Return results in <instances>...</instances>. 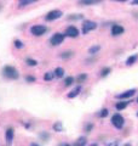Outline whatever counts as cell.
I'll list each match as a JSON object with an SVG mask.
<instances>
[{
  "mask_svg": "<svg viewBox=\"0 0 138 146\" xmlns=\"http://www.w3.org/2000/svg\"><path fill=\"white\" fill-rule=\"evenodd\" d=\"M3 76L7 79L15 80V79H18L20 73H18V71L13 66H5L3 68Z\"/></svg>",
  "mask_w": 138,
  "mask_h": 146,
  "instance_id": "1",
  "label": "cell"
},
{
  "mask_svg": "<svg viewBox=\"0 0 138 146\" xmlns=\"http://www.w3.org/2000/svg\"><path fill=\"white\" fill-rule=\"evenodd\" d=\"M112 124L116 128V129H122V127L125 125V118H124L120 113H115L112 117Z\"/></svg>",
  "mask_w": 138,
  "mask_h": 146,
  "instance_id": "2",
  "label": "cell"
},
{
  "mask_svg": "<svg viewBox=\"0 0 138 146\" xmlns=\"http://www.w3.org/2000/svg\"><path fill=\"white\" fill-rule=\"evenodd\" d=\"M47 32V27L44 26V25H35V26H32L30 27V33L35 35V36H40L45 34Z\"/></svg>",
  "mask_w": 138,
  "mask_h": 146,
  "instance_id": "3",
  "label": "cell"
},
{
  "mask_svg": "<svg viewBox=\"0 0 138 146\" xmlns=\"http://www.w3.org/2000/svg\"><path fill=\"white\" fill-rule=\"evenodd\" d=\"M97 28V23L91 20H84L82 22V34H87L89 32Z\"/></svg>",
  "mask_w": 138,
  "mask_h": 146,
  "instance_id": "4",
  "label": "cell"
},
{
  "mask_svg": "<svg viewBox=\"0 0 138 146\" xmlns=\"http://www.w3.org/2000/svg\"><path fill=\"white\" fill-rule=\"evenodd\" d=\"M64 38H66V34H63V33H55L51 38H50V44L53 45V46L61 45L63 43Z\"/></svg>",
  "mask_w": 138,
  "mask_h": 146,
  "instance_id": "5",
  "label": "cell"
},
{
  "mask_svg": "<svg viewBox=\"0 0 138 146\" xmlns=\"http://www.w3.org/2000/svg\"><path fill=\"white\" fill-rule=\"evenodd\" d=\"M62 16H63V12L61 10H52V11H50V12L46 13L45 20L49 21V22H51V21H55V20H58V18H61Z\"/></svg>",
  "mask_w": 138,
  "mask_h": 146,
  "instance_id": "6",
  "label": "cell"
},
{
  "mask_svg": "<svg viewBox=\"0 0 138 146\" xmlns=\"http://www.w3.org/2000/svg\"><path fill=\"white\" fill-rule=\"evenodd\" d=\"M135 93H136V89H130V90H126V91H124V93H121V94H118L116 96V99H119V100H126V99H131L133 95H135Z\"/></svg>",
  "mask_w": 138,
  "mask_h": 146,
  "instance_id": "7",
  "label": "cell"
},
{
  "mask_svg": "<svg viewBox=\"0 0 138 146\" xmlns=\"http://www.w3.org/2000/svg\"><path fill=\"white\" fill-rule=\"evenodd\" d=\"M78 35H79V29H78L75 26H69L66 29V36H69V38H76Z\"/></svg>",
  "mask_w": 138,
  "mask_h": 146,
  "instance_id": "8",
  "label": "cell"
},
{
  "mask_svg": "<svg viewBox=\"0 0 138 146\" xmlns=\"http://www.w3.org/2000/svg\"><path fill=\"white\" fill-rule=\"evenodd\" d=\"M13 136H15V130H13L12 128H9V129H6V131H5V140H6V143L9 145L12 144Z\"/></svg>",
  "mask_w": 138,
  "mask_h": 146,
  "instance_id": "9",
  "label": "cell"
},
{
  "mask_svg": "<svg viewBox=\"0 0 138 146\" xmlns=\"http://www.w3.org/2000/svg\"><path fill=\"white\" fill-rule=\"evenodd\" d=\"M124 32H125V28H124L122 26H120V25H114L112 27V34L114 36L121 35V34H124Z\"/></svg>",
  "mask_w": 138,
  "mask_h": 146,
  "instance_id": "10",
  "label": "cell"
},
{
  "mask_svg": "<svg viewBox=\"0 0 138 146\" xmlns=\"http://www.w3.org/2000/svg\"><path fill=\"white\" fill-rule=\"evenodd\" d=\"M81 90H82V88H81V85L79 84L78 86H75V88L73 89V90L70 91V93H68V95H67L68 99H74V98H76L78 95H79V94L81 93Z\"/></svg>",
  "mask_w": 138,
  "mask_h": 146,
  "instance_id": "11",
  "label": "cell"
},
{
  "mask_svg": "<svg viewBox=\"0 0 138 146\" xmlns=\"http://www.w3.org/2000/svg\"><path fill=\"white\" fill-rule=\"evenodd\" d=\"M103 0H79L80 5H85V6H89V5H97V4L102 3Z\"/></svg>",
  "mask_w": 138,
  "mask_h": 146,
  "instance_id": "12",
  "label": "cell"
},
{
  "mask_svg": "<svg viewBox=\"0 0 138 146\" xmlns=\"http://www.w3.org/2000/svg\"><path fill=\"white\" fill-rule=\"evenodd\" d=\"M128 105V101H124V100H121V101L116 102V105H115V108L118 110V111H122V110H125L127 107Z\"/></svg>",
  "mask_w": 138,
  "mask_h": 146,
  "instance_id": "13",
  "label": "cell"
},
{
  "mask_svg": "<svg viewBox=\"0 0 138 146\" xmlns=\"http://www.w3.org/2000/svg\"><path fill=\"white\" fill-rule=\"evenodd\" d=\"M67 18H68V21H79V20H82V18H84V15H81V13H75V15H69Z\"/></svg>",
  "mask_w": 138,
  "mask_h": 146,
  "instance_id": "14",
  "label": "cell"
},
{
  "mask_svg": "<svg viewBox=\"0 0 138 146\" xmlns=\"http://www.w3.org/2000/svg\"><path fill=\"white\" fill-rule=\"evenodd\" d=\"M137 58H138V55H132V56H130L126 60V66H132V65H135L136 61H137Z\"/></svg>",
  "mask_w": 138,
  "mask_h": 146,
  "instance_id": "15",
  "label": "cell"
},
{
  "mask_svg": "<svg viewBox=\"0 0 138 146\" xmlns=\"http://www.w3.org/2000/svg\"><path fill=\"white\" fill-rule=\"evenodd\" d=\"M87 144V139H86V136H80L79 139H78L75 143H74V145L75 146H84V145H86Z\"/></svg>",
  "mask_w": 138,
  "mask_h": 146,
  "instance_id": "16",
  "label": "cell"
},
{
  "mask_svg": "<svg viewBox=\"0 0 138 146\" xmlns=\"http://www.w3.org/2000/svg\"><path fill=\"white\" fill-rule=\"evenodd\" d=\"M53 130L55 131H57V133H62L63 131V124H62V122H55V124H53Z\"/></svg>",
  "mask_w": 138,
  "mask_h": 146,
  "instance_id": "17",
  "label": "cell"
},
{
  "mask_svg": "<svg viewBox=\"0 0 138 146\" xmlns=\"http://www.w3.org/2000/svg\"><path fill=\"white\" fill-rule=\"evenodd\" d=\"M36 0H20V4H18V6L20 7H24V6H28L30 4L35 3Z\"/></svg>",
  "mask_w": 138,
  "mask_h": 146,
  "instance_id": "18",
  "label": "cell"
},
{
  "mask_svg": "<svg viewBox=\"0 0 138 146\" xmlns=\"http://www.w3.org/2000/svg\"><path fill=\"white\" fill-rule=\"evenodd\" d=\"M59 56H61V58H63V60H67V58H70V57L74 56V52L73 51H64L59 55Z\"/></svg>",
  "mask_w": 138,
  "mask_h": 146,
  "instance_id": "19",
  "label": "cell"
},
{
  "mask_svg": "<svg viewBox=\"0 0 138 146\" xmlns=\"http://www.w3.org/2000/svg\"><path fill=\"white\" fill-rule=\"evenodd\" d=\"M39 138L43 140V141H49L50 140V134L47 133V131H40V134H39Z\"/></svg>",
  "mask_w": 138,
  "mask_h": 146,
  "instance_id": "20",
  "label": "cell"
},
{
  "mask_svg": "<svg viewBox=\"0 0 138 146\" xmlns=\"http://www.w3.org/2000/svg\"><path fill=\"white\" fill-rule=\"evenodd\" d=\"M86 79H87V74H86V73H81V74H79V76L76 77L75 80H76L79 84H81V83H84Z\"/></svg>",
  "mask_w": 138,
  "mask_h": 146,
  "instance_id": "21",
  "label": "cell"
},
{
  "mask_svg": "<svg viewBox=\"0 0 138 146\" xmlns=\"http://www.w3.org/2000/svg\"><path fill=\"white\" fill-rule=\"evenodd\" d=\"M55 76H56L57 78H62L64 76V70L62 67H57L56 70H55Z\"/></svg>",
  "mask_w": 138,
  "mask_h": 146,
  "instance_id": "22",
  "label": "cell"
},
{
  "mask_svg": "<svg viewBox=\"0 0 138 146\" xmlns=\"http://www.w3.org/2000/svg\"><path fill=\"white\" fill-rule=\"evenodd\" d=\"M101 50V46L99 45H93V46H91L90 49H89V54L90 55H96L98 51Z\"/></svg>",
  "mask_w": 138,
  "mask_h": 146,
  "instance_id": "23",
  "label": "cell"
},
{
  "mask_svg": "<svg viewBox=\"0 0 138 146\" xmlns=\"http://www.w3.org/2000/svg\"><path fill=\"white\" fill-rule=\"evenodd\" d=\"M55 77H56V76H55V72H46L45 74H44V79L50 82V80H52Z\"/></svg>",
  "mask_w": 138,
  "mask_h": 146,
  "instance_id": "24",
  "label": "cell"
},
{
  "mask_svg": "<svg viewBox=\"0 0 138 146\" xmlns=\"http://www.w3.org/2000/svg\"><path fill=\"white\" fill-rule=\"evenodd\" d=\"M110 72H112V68H110V67H104V68L101 70V77H103V78H104V77H107Z\"/></svg>",
  "mask_w": 138,
  "mask_h": 146,
  "instance_id": "25",
  "label": "cell"
},
{
  "mask_svg": "<svg viewBox=\"0 0 138 146\" xmlns=\"http://www.w3.org/2000/svg\"><path fill=\"white\" fill-rule=\"evenodd\" d=\"M74 77H67L66 79H64V86H70L73 83H74Z\"/></svg>",
  "mask_w": 138,
  "mask_h": 146,
  "instance_id": "26",
  "label": "cell"
},
{
  "mask_svg": "<svg viewBox=\"0 0 138 146\" xmlns=\"http://www.w3.org/2000/svg\"><path fill=\"white\" fill-rule=\"evenodd\" d=\"M13 45H15L16 49H23V48H24V44H23V42H21L20 39H15V40H13Z\"/></svg>",
  "mask_w": 138,
  "mask_h": 146,
  "instance_id": "27",
  "label": "cell"
},
{
  "mask_svg": "<svg viewBox=\"0 0 138 146\" xmlns=\"http://www.w3.org/2000/svg\"><path fill=\"white\" fill-rule=\"evenodd\" d=\"M26 63L28 66H30V67H35L36 65H38V61L36 60H33V58H27L26 60Z\"/></svg>",
  "mask_w": 138,
  "mask_h": 146,
  "instance_id": "28",
  "label": "cell"
},
{
  "mask_svg": "<svg viewBox=\"0 0 138 146\" xmlns=\"http://www.w3.org/2000/svg\"><path fill=\"white\" fill-rule=\"evenodd\" d=\"M108 115H109L108 108H102V110L99 111V113H98V116H99V117H102V118H105Z\"/></svg>",
  "mask_w": 138,
  "mask_h": 146,
  "instance_id": "29",
  "label": "cell"
},
{
  "mask_svg": "<svg viewBox=\"0 0 138 146\" xmlns=\"http://www.w3.org/2000/svg\"><path fill=\"white\" fill-rule=\"evenodd\" d=\"M35 80H36V78L33 76H27L26 77V82H28V83H35Z\"/></svg>",
  "mask_w": 138,
  "mask_h": 146,
  "instance_id": "30",
  "label": "cell"
},
{
  "mask_svg": "<svg viewBox=\"0 0 138 146\" xmlns=\"http://www.w3.org/2000/svg\"><path fill=\"white\" fill-rule=\"evenodd\" d=\"M92 128H93V124H92V123H87L86 124V131L87 133H90V131L92 130Z\"/></svg>",
  "mask_w": 138,
  "mask_h": 146,
  "instance_id": "31",
  "label": "cell"
},
{
  "mask_svg": "<svg viewBox=\"0 0 138 146\" xmlns=\"http://www.w3.org/2000/svg\"><path fill=\"white\" fill-rule=\"evenodd\" d=\"M112 1H118V3H125V1H128V0H112Z\"/></svg>",
  "mask_w": 138,
  "mask_h": 146,
  "instance_id": "32",
  "label": "cell"
},
{
  "mask_svg": "<svg viewBox=\"0 0 138 146\" xmlns=\"http://www.w3.org/2000/svg\"><path fill=\"white\" fill-rule=\"evenodd\" d=\"M132 5H138V0H132Z\"/></svg>",
  "mask_w": 138,
  "mask_h": 146,
  "instance_id": "33",
  "label": "cell"
},
{
  "mask_svg": "<svg viewBox=\"0 0 138 146\" xmlns=\"http://www.w3.org/2000/svg\"><path fill=\"white\" fill-rule=\"evenodd\" d=\"M137 117H138V112H137Z\"/></svg>",
  "mask_w": 138,
  "mask_h": 146,
  "instance_id": "34",
  "label": "cell"
},
{
  "mask_svg": "<svg viewBox=\"0 0 138 146\" xmlns=\"http://www.w3.org/2000/svg\"><path fill=\"white\" fill-rule=\"evenodd\" d=\"M137 104H138V99H137Z\"/></svg>",
  "mask_w": 138,
  "mask_h": 146,
  "instance_id": "35",
  "label": "cell"
}]
</instances>
